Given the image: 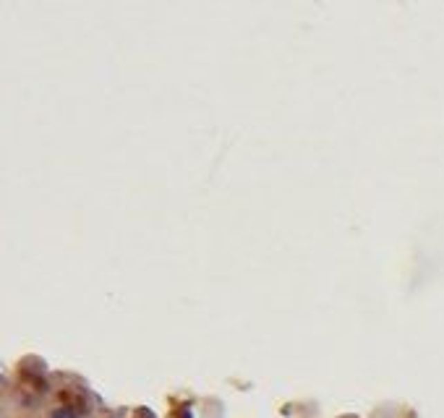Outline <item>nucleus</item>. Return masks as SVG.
<instances>
[{"instance_id": "obj_1", "label": "nucleus", "mask_w": 444, "mask_h": 418, "mask_svg": "<svg viewBox=\"0 0 444 418\" xmlns=\"http://www.w3.org/2000/svg\"><path fill=\"white\" fill-rule=\"evenodd\" d=\"M53 418H76V413H73L71 408H60V410L53 413Z\"/></svg>"}]
</instances>
